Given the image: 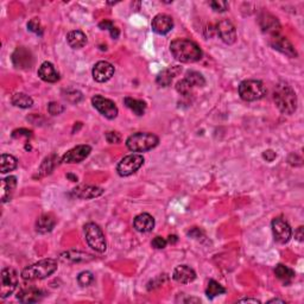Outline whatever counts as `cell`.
I'll list each match as a JSON object with an SVG mask.
<instances>
[{
  "instance_id": "cell-1",
  "label": "cell",
  "mask_w": 304,
  "mask_h": 304,
  "mask_svg": "<svg viewBox=\"0 0 304 304\" xmlns=\"http://www.w3.org/2000/svg\"><path fill=\"white\" fill-rule=\"evenodd\" d=\"M170 51L182 63H194L202 58L201 48L189 39H175L170 44Z\"/></svg>"
},
{
  "instance_id": "cell-2",
  "label": "cell",
  "mask_w": 304,
  "mask_h": 304,
  "mask_svg": "<svg viewBox=\"0 0 304 304\" xmlns=\"http://www.w3.org/2000/svg\"><path fill=\"white\" fill-rule=\"evenodd\" d=\"M273 100L276 106L283 114H293L297 109V97L293 88L285 82L276 86L273 91Z\"/></svg>"
},
{
  "instance_id": "cell-3",
  "label": "cell",
  "mask_w": 304,
  "mask_h": 304,
  "mask_svg": "<svg viewBox=\"0 0 304 304\" xmlns=\"http://www.w3.org/2000/svg\"><path fill=\"white\" fill-rule=\"evenodd\" d=\"M57 268V260L53 259V258H48V259L39 260L38 263L32 264V265L24 269L21 271V278L26 282L41 281V279H45L53 275Z\"/></svg>"
},
{
  "instance_id": "cell-4",
  "label": "cell",
  "mask_w": 304,
  "mask_h": 304,
  "mask_svg": "<svg viewBox=\"0 0 304 304\" xmlns=\"http://www.w3.org/2000/svg\"><path fill=\"white\" fill-rule=\"evenodd\" d=\"M159 143V138L149 132H137L126 140V146L133 152H146L152 150Z\"/></svg>"
},
{
  "instance_id": "cell-5",
  "label": "cell",
  "mask_w": 304,
  "mask_h": 304,
  "mask_svg": "<svg viewBox=\"0 0 304 304\" xmlns=\"http://www.w3.org/2000/svg\"><path fill=\"white\" fill-rule=\"evenodd\" d=\"M84 232L88 246L93 248L95 252H99V253H103L106 251V238L99 225L94 222L86 223L84 227Z\"/></svg>"
},
{
  "instance_id": "cell-6",
  "label": "cell",
  "mask_w": 304,
  "mask_h": 304,
  "mask_svg": "<svg viewBox=\"0 0 304 304\" xmlns=\"http://www.w3.org/2000/svg\"><path fill=\"white\" fill-rule=\"evenodd\" d=\"M239 95L244 101H257L266 95V88L259 80H245L239 86Z\"/></svg>"
},
{
  "instance_id": "cell-7",
  "label": "cell",
  "mask_w": 304,
  "mask_h": 304,
  "mask_svg": "<svg viewBox=\"0 0 304 304\" xmlns=\"http://www.w3.org/2000/svg\"><path fill=\"white\" fill-rule=\"evenodd\" d=\"M143 164V156L139 155V153H132V155L126 156L119 162V164L116 165V171L121 177H127L136 173L137 170H139Z\"/></svg>"
},
{
  "instance_id": "cell-8",
  "label": "cell",
  "mask_w": 304,
  "mask_h": 304,
  "mask_svg": "<svg viewBox=\"0 0 304 304\" xmlns=\"http://www.w3.org/2000/svg\"><path fill=\"white\" fill-rule=\"evenodd\" d=\"M18 285V276L13 269L6 268L1 271V287H0V297L6 299L14 293Z\"/></svg>"
},
{
  "instance_id": "cell-9",
  "label": "cell",
  "mask_w": 304,
  "mask_h": 304,
  "mask_svg": "<svg viewBox=\"0 0 304 304\" xmlns=\"http://www.w3.org/2000/svg\"><path fill=\"white\" fill-rule=\"evenodd\" d=\"M92 103H93L95 109L99 110L105 118L110 119V120L115 119L119 113L115 103L112 100L103 98L102 95H95V97L92 98Z\"/></svg>"
},
{
  "instance_id": "cell-10",
  "label": "cell",
  "mask_w": 304,
  "mask_h": 304,
  "mask_svg": "<svg viewBox=\"0 0 304 304\" xmlns=\"http://www.w3.org/2000/svg\"><path fill=\"white\" fill-rule=\"evenodd\" d=\"M275 240L279 244H287L293 236V229L283 217H276L271 223Z\"/></svg>"
},
{
  "instance_id": "cell-11",
  "label": "cell",
  "mask_w": 304,
  "mask_h": 304,
  "mask_svg": "<svg viewBox=\"0 0 304 304\" xmlns=\"http://www.w3.org/2000/svg\"><path fill=\"white\" fill-rule=\"evenodd\" d=\"M270 45H271L275 50L287 55L288 57L296 58L297 56H299V54H297L296 49H295L293 43L289 41L287 37L281 36L279 33H276V35H272L271 37H270Z\"/></svg>"
},
{
  "instance_id": "cell-12",
  "label": "cell",
  "mask_w": 304,
  "mask_h": 304,
  "mask_svg": "<svg viewBox=\"0 0 304 304\" xmlns=\"http://www.w3.org/2000/svg\"><path fill=\"white\" fill-rule=\"evenodd\" d=\"M114 66L110 64L109 62H107V61H100V62L95 63L93 70H92L93 79L97 82H100V84L109 81V80L113 78V75H114Z\"/></svg>"
},
{
  "instance_id": "cell-13",
  "label": "cell",
  "mask_w": 304,
  "mask_h": 304,
  "mask_svg": "<svg viewBox=\"0 0 304 304\" xmlns=\"http://www.w3.org/2000/svg\"><path fill=\"white\" fill-rule=\"evenodd\" d=\"M215 31H216L217 35L221 38V41L226 44L231 45L233 43H235L236 41V30L235 26L233 25L232 21H229L228 19H223L219 21L216 24V27H215Z\"/></svg>"
},
{
  "instance_id": "cell-14",
  "label": "cell",
  "mask_w": 304,
  "mask_h": 304,
  "mask_svg": "<svg viewBox=\"0 0 304 304\" xmlns=\"http://www.w3.org/2000/svg\"><path fill=\"white\" fill-rule=\"evenodd\" d=\"M12 62L18 69H30L33 64V57L31 51L26 48L19 47L12 54Z\"/></svg>"
},
{
  "instance_id": "cell-15",
  "label": "cell",
  "mask_w": 304,
  "mask_h": 304,
  "mask_svg": "<svg viewBox=\"0 0 304 304\" xmlns=\"http://www.w3.org/2000/svg\"><path fill=\"white\" fill-rule=\"evenodd\" d=\"M92 147L90 145H78L69 150L66 155L63 156L61 162L68 163V164H73V163H81L85 161L88 156L91 155Z\"/></svg>"
},
{
  "instance_id": "cell-16",
  "label": "cell",
  "mask_w": 304,
  "mask_h": 304,
  "mask_svg": "<svg viewBox=\"0 0 304 304\" xmlns=\"http://www.w3.org/2000/svg\"><path fill=\"white\" fill-rule=\"evenodd\" d=\"M152 30L158 35H167L173 30L174 27V20L173 18L168 14L159 13L152 19L151 23Z\"/></svg>"
},
{
  "instance_id": "cell-17",
  "label": "cell",
  "mask_w": 304,
  "mask_h": 304,
  "mask_svg": "<svg viewBox=\"0 0 304 304\" xmlns=\"http://www.w3.org/2000/svg\"><path fill=\"white\" fill-rule=\"evenodd\" d=\"M72 194L78 199L82 200H90L99 198L103 194V189L97 186H90V184H81V186L76 187L73 189Z\"/></svg>"
},
{
  "instance_id": "cell-18",
  "label": "cell",
  "mask_w": 304,
  "mask_h": 304,
  "mask_svg": "<svg viewBox=\"0 0 304 304\" xmlns=\"http://www.w3.org/2000/svg\"><path fill=\"white\" fill-rule=\"evenodd\" d=\"M43 297H44V293L41 289L35 287L21 289L17 295V300L21 303H36L39 302Z\"/></svg>"
},
{
  "instance_id": "cell-19",
  "label": "cell",
  "mask_w": 304,
  "mask_h": 304,
  "mask_svg": "<svg viewBox=\"0 0 304 304\" xmlns=\"http://www.w3.org/2000/svg\"><path fill=\"white\" fill-rule=\"evenodd\" d=\"M259 25L264 32L269 35H276L281 31V24L278 19L270 13H263L259 17Z\"/></svg>"
},
{
  "instance_id": "cell-20",
  "label": "cell",
  "mask_w": 304,
  "mask_h": 304,
  "mask_svg": "<svg viewBox=\"0 0 304 304\" xmlns=\"http://www.w3.org/2000/svg\"><path fill=\"white\" fill-rule=\"evenodd\" d=\"M173 278L177 283L189 284L196 279V272L188 265H180L174 270Z\"/></svg>"
},
{
  "instance_id": "cell-21",
  "label": "cell",
  "mask_w": 304,
  "mask_h": 304,
  "mask_svg": "<svg viewBox=\"0 0 304 304\" xmlns=\"http://www.w3.org/2000/svg\"><path fill=\"white\" fill-rule=\"evenodd\" d=\"M182 73V67L180 66H173L169 67V68L164 69L163 72L158 74L157 79H156V82H157L158 86L161 87H168V86L171 85L173 80L176 78L177 75Z\"/></svg>"
},
{
  "instance_id": "cell-22",
  "label": "cell",
  "mask_w": 304,
  "mask_h": 304,
  "mask_svg": "<svg viewBox=\"0 0 304 304\" xmlns=\"http://www.w3.org/2000/svg\"><path fill=\"white\" fill-rule=\"evenodd\" d=\"M38 76L42 81L49 82V84H55L60 80V74L55 67L53 66V63L50 62H43L41 64V67L38 68Z\"/></svg>"
},
{
  "instance_id": "cell-23",
  "label": "cell",
  "mask_w": 304,
  "mask_h": 304,
  "mask_svg": "<svg viewBox=\"0 0 304 304\" xmlns=\"http://www.w3.org/2000/svg\"><path fill=\"white\" fill-rule=\"evenodd\" d=\"M133 227L136 228V231L140 233H149L155 228V219H153L152 215L147 213L139 214L133 221Z\"/></svg>"
},
{
  "instance_id": "cell-24",
  "label": "cell",
  "mask_w": 304,
  "mask_h": 304,
  "mask_svg": "<svg viewBox=\"0 0 304 304\" xmlns=\"http://www.w3.org/2000/svg\"><path fill=\"white\" fill-rule=\"evenodd\" d=\"M93 259L94 257L92 254L80 251H68L61 254V260L64 263H88Z\"/></svg>"
},
{
  "instance_id": "cell-25",
  "label": "cell",
  "mask_w": 304,
  "mask_h": 304,
  "mask_svg": "<svg viewBox=\"0 0 304 304\" xmlns=\"http://www.w3.org/2000/svg\"><path fill=\"white\" fill-rule=\"evenodd\" d=\"M56 225V220L51 214H43L36 221V231L41 234H47L51 232Z\"/></svg>"
},
{
  "instance_id": "cell-26",
  "label": "cell",
  "mask_w": 304,
  "mask_h": 304,
  "mask_svg": "<svg viewBox=\"0 0 304 304\" xmlns=\"http://www.w3.org/2000/svg\"><path fill=\"white\" fill-rule=\"evenodd\" d=\"M17 187V179L14 176H8L1 181V202L10 201L12 194Z\"/></svg>"
},
{
  "instance_id": "cell-27",
  "label": "cell",
  "mask_w": 304,
  "mask_h": 304,
  "mask_svg": "<svg viewBox=\"0 0 304 304\" xmlns=\"http://www.w3.org/2000/svg\"><path fill=\"white\" fill-rule=\"evenodd\" d=\"M275 275L277 276V278L282 283L285 285H289L290 283H293V281L295 279V271L293 269L288 268V266L283 265V264H278L275 269Z\"/></svg>"
},
{
  "instance_id": "cell-28",
  "label": "cell",
  "mask_w": 304,
  "mask_h": 304,
  "mask_svg": "<svg viewBox=\"0 0 304 304\" xmlns=\"http://www.w3.org/2000/svg\"><path fill=\"white\" fill-rule=\"evenodd\" d=\"M67 42H68L70 48L81 49L87 44V36H86L82 31H80V30H75V31L68 33V36H67Z\"/></svg>"
},
{
  "instance_id": "cell-29",
  "label": "cell",
  "mask_w": 304,
  "mask_h": 304,
  "mask_svg": "<svg viewBox=\"0 0 304 304\" xmlns=\"http://www.w3.org/2000/svg\"><path fill=\"white\" fill-rule=\"evenodd\" d=\"M57 162H58V157L56 155L48 156V157L45 158L44 161H43L41 168H39V170H38V175H37V176L41 179V177H44V176H47V175L53 173L55 167L57 165Z\"/></svg>"
},
{
  "instance_id": "cell-30",
  "label": "cell",
  "mask_w": 304,
  "mask_h": 304,
  "mask_svg": "<svg viewBox=\"0 0 304 304\" xmlns=\"http://www.w3.org/2000/svg\"><path fill=\"white\" fill-rule=\"evenodd\" d=\"M124 103L127 108H130L136 115H143L146 110V103L142 100L133 99V98H125Z\"/></svg>"
},
{
  "instance_id": "cell-31",
  "label": "cell",
  "mask_w": 304,
  "mask_h": 304,
  "mask_svg": "<svg viewBox=\"0 0 304 304\" xmlns=\"http://www.w3.org/2000/svg\"><path fill=\"white\" fill-rule=\"evenodd\" d=\"M0 164H1V173L6 174L13 171L17 168L18 161L16 157H13L12 155H6L2 153L1 157H0Z\"/></svg>"
},
{
  "instance_id": "cell-32",
  "label": "cell",
  "mask_w": 304,
  "mask_h": 304,
  "mask_svg": "<svg viewBox=\"0 0 304 304\" xmlns=\"http://www.w3.org/2000/svg\"><path fill=\"white\" fill-rule=\"evenodd\" d=\"M12 103L19 108H30L33 105V100L31 97L25 93H16L12 97Z\"/></svg>"
},
{
  "instance_id": "cell-33",
  "label": "cell",
  "mask_w": 304,
  "mask_h": 304,
  "mask_svg": "<svg viewBox=\"0 0 304 304\" xmlns=\"http://www.w3.org/2000/svg\"><path fill=\"white\" fill-rule=\"evenodd\" d=\"M225 293H226V289L220 283L213 281V279L209 281V283L207 285V289H205V295H207L208 299H214V297L220 296V295Z\"/></svg>"
},
{
  "instance_id": "cell-34",
  "label": "cell",
  "mask_w": 304,
  "mask_h": 304,
  "mask_svg": "<svg viewBox=\"0 0 304 304\" xmlns=\"http://www.w3.org/2000/svg\"><path fill=\"white\" fill-rule=\"evenodd\" d=\"M188 81L192 84L193 87H203L205 85V80L203 78L202 74H200L199 72H195V70H189L186 74V78Z\"/></svg>"
},
{
  "instance_id": "cell-35",
  "label": "cell",
  "mask_w": 304,
  "mask_h": 304,
  "mask_svg": "<svg viewBox=\"0 0 304 304\" xmlns=\"http://www.w3.org/2000/svg\"><path fill=\"white\" fill-rule=\"evenodd\" d=\"M193 88L194 87H193L192 84H190L187 79L181 80V81H179L176 84V91L179 92L180 94L184 95V97H187V95H189L190 93H192Z\"/></svg>"
},
{
  "instance_id": "cell-36",
  "label": "cell",
  "mask_w": 304,
  "mask_h": 304,
  "mask_svg": "<svg viewBox=\"0 0 304 304\" xmlns=\"http://www.w3.org/2000/svg\"><path fill=\"white\" fill-rule=\"evenodd\" d=\"M78 282L81 287H90L91 284H93L94 282V276L93 273L90 271H84L78 276Z\"/></svg>"
},
{
  "instance_id": "cell-37",
  "label": "cell",
  "mask_w": 304,
  "mask_h": 304,
  "mask_svg": "<svg viewBox=\"0 0 304 304\" xmlns=\"http://www.w3.org/2000/svg\"><path fill=\"white\" fill-rule=\"evenodd\" d=\"M27 29H29V31L37 33V35H42L43 27L41 25V20H39L38 18H32V19L27 23Z\"/></svg>"
},
{
  "instance_id": "cell-38",
  "label": "cell",
  "mask_w": 304,
  "mask_h": 304,
  "mask_svg": "<svg viewBox=\"0 0 304 304\" xmlns=\"http://www.w3.org/2000/svg\"><path fill=\"white\" fill-rule=\"evenodd\" d=\"M210 6H211V8H213L215 12H225V11L228 10L229 4L227 1L215 0V1H211L210 2Z\"/></svg>"
},
{
  "instance_id": "cell-39",
  "label": "cell",
  "mask_w": 304,
  "mask_h": 304,
  "mask_svg": "<svg viewBox=\"0 0 304 304\" xmlns=\"http://www.w3.org/2000/svg\"><path fill=\"white\" fill-rule=\"evenodd\" d=\"M48 112L50 113L51 115H58V114H61V113L64 112V107L61 105V103L50 102L48 105Z\"/></svg>"
},
{
  "instance_id": "cell-40",
  "label": "cell",
  "mask_w": 304,
  "mask_h": 304,
  "mask_svg": "<svg viewBox=\"0 0 304 304\" xmlns=\"http://www.w3.org/2000/svg\"><path fill=\"white\" fill-rule=\"evenodd\" d=\"M105 137H106V140L109 144H118L121 142V136L118 133V132H113V131L107 132Z\"/></svg>"
},
{
  "instance_id": "cell-41",
  "label": "cell",
  "mask_w": 304,
  "mask_h": 304,
  "mask_svg": "<svg viewBox=\"0 0 304 304\" xmlns=\"http://www.w3.org/2000/svg\"><path fill=\"white\" fill-rule=\"evenodd\" d=\"M151 245L153 248H156V250H163V248H165V246L168 245V240H165V239L162 238V236H156V238L152 240Z\"/></svg>"
},
{
  "instance_id": "cell-42",
  "label": "cell",
  "mask_w": 304,
  "mask_h": 304,
  "mask_svg": "<svg viewBox=\"0 0 304 304\" xmlns=\"http://www.w3.org/2000/svg\"><path fill=\"white\" fill-rule=\"evenodd\" d=\"M66 99L69 100L70 102L73 103H78L80 100L82 99V94L78 91H72V92H67Z\"/></svg>"
},
{
  "instance_id": "cell-43",
  "label": "cell",
  "mask_w": 304,
  "mask_h": 304,
  "mask_svg": "<svg viewBox=\"0 0 304 304\" xmlns=\"http://www.w3.org/2000/svg\"><path fill=\"white\" fill-rule=\"evenodd\" d=\"M188 235L194 239H200L201 236H204V233L201 228H199V227H193V228L188 232Z\"/></svg>"
},
{
  "instance_id": "cell-44",
  "label": "cell",
  "mask_w": 304,
  "mask_h": 304,
  "mask_svg": "<svg viewBox=\"0 0 304 304\" xmlns=\"http://www.w3.org/2000/svg\"><path fill=\"white\" fill-rule=\"evenodd\" d=\"M21 136H25L26 138H29V137L32 136V132L29 131V130H25V128H19V130L13 131V133H12V137H13V138H18V137H21Z\"/></svg>"
},
{
  "instance_id": "cell-45",
  "label": "cell",
  "mask_w": 304,
  "mask_h": 304,
  "mask_svg": "<svg viewBox=\"0 0 304 304\" xmlns=\"http://www.w3.org/2000/svg\"><path fill=\"white\" fill-rule=\"evenodd\" d=\"M276 157H277V153L273 151V150H266V151L263 152V158L266 159L268 162L275 161Z\"/></svg>"
},
{
  "instance_id": "cell-46",
  "label": "cell",
  "mask_w": 304,
  "mask_h": 304,
  "mask_svg": "<svg viewBox=\"0 0 304 304\" xmlns=\"http://www.w3.org/2000/svg\"><path fill=\"white\" fill-rule=\"evenodd\" d=\"M295 238H296L299 241H303V239H304L303 226H300L299 228H297L296 231H295Z\"/></svg>"
},
{
  "instance_id": "cell-47",
  "label": "cell",
  "mask_w": 304,
  "mask_h": 304,
  "mask_svg": "<svg viewBox=\"0 0 304 304\" xmlns=\"http://www.w3.org/2000/svg\"><path fill=\"white\" fill-rule=\"evenodd\" d=\"M113 26H114V25H113V23L110 20H102L99 24V27L102 30H110Z\"/></svg>"
},
{
  "instance_id": "cell-48",
  "label": "cell",
  "mask_w": 304,
  "mask_h": 304,
  "mask_svg": "<svg viewBox=\"0 0 304 304\" xmlns=\"http://www.w3.org/2000/svg\"><path fill=\"white\" fill-rule=\"evenodd\" d=\"M109 32H110V36H112L113 39H116L119 37V35H120V31H119L118 27H115V26H113L112 29L109 30Z\"/></svg>"
},
{
  "instance_id": "cell-49",
  "label": "cell",
  "mask_w": 304,
  "mask_h": 304,
  "mask_svg": "<svg viewBox=\"0 0 304 304\" xmlns=\"http://www.w3.org/2000/svg\"><path fill=\"white\" fill-rule=\"evenodd\" d=\"M177 241H179V238H177L176 235H170V236H169V239H168L169 244L174 245V244H176Z\"/></svg>"
},
{
  "instance_id": "cell-50",
  "label": "cell",
  "mask_w": 304,
  "mask_h": 304,
  "mask_svg": "<svg viewBox=\"0 0 304 304\" xmlns=\"http://www.w3.org/2000/svg\"><path fill=\"white\" fill-rule=\"evenodd\" d=\"M239 302H252V303H260L259 300H253V299H242Z\"/></svg>"
},
{
  "instance_id": "cell-51",
  "label": "cell",
  "mask_w": 304,
  "mask_h": 304,
  "mask_svg": "<svg viewBox=\"0 0 304 304\" xmlns=\"http://www.w3.org/2000/svg\"><path fill=\"white\" fill-rule=\"evenodd\" d=\"M269 303H285V301L283 300H278V299H273L271 301H269Z\"/></svg>"
},
{
  "instance_id": "cell-52",
  "label": "cell",
  "mask_w": 304,
  "mask_h": 304,
  "mask_svg": "<svg viewBox=\"0 0 304 304\" xmlns=\"http://www.w3.org/2000/svg\"><path fill=\"white\" fill-rule=\"evenodd\" d=\"M67 177H68V179H72V180H73V182H76V181H78V177H76V176H73L72 174H68V175H67Z\"/></svg>"
}]
</instances>
